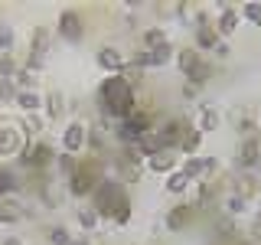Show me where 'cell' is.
<instances>
[{
  "instance_id": "obj_17",
  "label": "cell",
  "mask_w": 261,
  "mask_h": 245,
  "mask_svg": "<svg viewBox=\"0 0 261 245\" xmlns=\"http://www.w3.org/2000/svg\"><path fill=\"white\" fill-rule=\"evenodd\" d=\"M23 216H27V203L13 200V196H7V200H0V223L13 226V223H20Z\"/></svg>"
},
{
  "instance_id": "obj_3",
  "label": "cell",
  "mask_w": 261,
  "mask_h": 245,
  "mask_svg": "<svg viewBox=\"0 0 261 245\" xmlns=\"http://www.w3.org/2000/svg\"><path fill=\"white\" fill-rule=\"evenodd\" d=\"M16 157H20V163H23L27 170H36V174H39V170H49V167H53L59 154H56L46 141H27V144H23V151L16 154Z\"/></svg>"
},
{
  "instance_id": "obj_18",
  "label": "cell",
  "mask_w": 261,
  "mask_h": 245,
  "mask_svg": "<svg viewBox=\"0 0 261 245\" xmlns=\"http://www.w3.org/2000/svg\"><path fill=\"white\" fill-rule=\"evenodd\" d=\"M239 163H242V167H248V170L255 167V163H261V141H258L255 134H251V137H245V141H242Z\"/></svg>"
},
{
  "instance_id": "obj_40",
  "label": "cell",
  "mask_w": 261,
  "mask_h": 245,
  "mask_svg": "<svg viewBox=\"0 0 261 245\" xmlns=\"http://www.w3.org/2000/svg\"><path fill=\"white\" fill-rule=\"evenodd\" d=\"M251 239H261V216H255V223H251Z\"/></svg>"
},
{
  "instance_id": "obj_9",
  "label": "cell",
  "mask_w": 261,
  "mask_h": 245,
  "mask_svg": "<svg viewBox=\"0 0 261 245\" xmlns=\"http://www.w3.org/2000/svg\"><path fill=\"white\" fill-rule=\"evenodd\" d=\"M186 125H190V121L167 118L163 125H157V128H153V134H157V141H160V147H163V151H176V147H179V141H183V131H186Z\"/></svg>"
},
{
  "instance_id": "obj_27",
  "label": "cell",
  "mask_w": 261,
  "mask_h": 245,
  "mask_svg": "<svg viewBox=\"0 0 261 245\" xmlns=\"http://www.w3.org/2000/svg\"><path fill=\"white\" fill-rule=\"evenodd\" d=\"M16 190H20V180H16V174L0 167V200H7V196L16 193Z\"/></svg>"
},
{
  "instance_id": "obj_23",
  "label": "cell",
  "mask_w": 261,
  "mask_h": 245,
  "mask_svg": "<svg viewBox=\"0 0 261 245\" xmlns=\"http://www.w3.org/2000/svg\"><path fill=\"white\" fill-rule=\"evenodd\" d=\"M190 186H193V180L186 177L179 167L173 170V174H167V193H176V196H183L186 190H190Z\"/></svg>"
},
{
  "instance_id": "obj_12",
  "label": "cell",
  "mask_w": 261,
  "mask_h": 245,
  "mask_svg": "<svg viewBox=\"0 0 261 245\" xmlns=\"http://www.w3.org/2000/svg\"><path fill=\"white\" fill-rule=\"evenodd\" d=\"M95 62L101 65L108 76H121V69H124V62H127V59H124V56H121L114 46H101V49L95 53Z\"/></svg>"
},
{
  "instance_id": "obj_30",
  "label": "cell",
  "mask_w": 261,
  "mask_h": 245,
  "mask_svg": "<svg viewBox=\"0 0 261 245\" xmlns=\"http://www.w3.org/2000/svg\"><path fill=\"white\" fill-rule=\"evenodd\" d=\"M75 219H79L82 229H98V212L92 206H79L75 209Z\"/></svg>"
},
{
  "instance_id": "obj_22",
  "label": "cell",
  "mask_w": 261,
  "mask_h": 245,
  "mask_svg": "<svg viewBox=\"0 0 261 245\" xmlns=\"http://www.w3.org/2000/svg\"><path fill=\"white\" fill-rule=\"evenodd\" d=\"M199 144H202V131L196 128V125H186V131H183V141H179V151H186L190 157H196Z\"/></svg>"
},
{
  "instance_id": "obj_35",
  "label": "cell",
  "mask_w": 261,
  "mask_h": 245,
  "mask_svg": "<svg viewBox=\"0 0 261 245\" xmlns=\"http://www.w3.org/2000/svg\"><path fill=\"white\" fill-rule=\"evenodd\" d=\"M20 72V65L13 62V56H0V79H13Z\"/></svg>"
},
{
  "instance_id": "obj_43",
  "label": "cell",
  "mask_w": 261,
  "mask_h": 245,
  "mask_svg": "<svg viewBox=\"0 0 261 245\" xmlns=\"http://www.w3.org/2000/svg\"><path fill=\"white\" fill-rule=\"evenodd\" d=\"M72 245H88V242H85V239H79V242H75V239H72Z\"/></svg>"
},
{
  "instance_id": "obj_4",
  "label": "cell",
  "mask_w": 261,
  "mask_h": 245,
  "mask_svg": "<svg viewBox=\"0 0 261 245\" xmlns=\"http://www.w3.org/2000/svg\"><path fill=\"white\" fill-rule=\"evenodd\" d=\"M147 131H153V121H150V114H147V111H134L130 118H124V121L114 125V134H118V141L124 144V147H130L141 134H147Z\"/></svg>"
},
{
  "instance_id": "obj_15",
  "label": "cell",
  "mask_w": 261,
  "mask_h": 245,
  "mask_svg": "<svg viewBox=\"0 0 261 245\" xmlns=\"http://www.w3.org/2000/svg\"><path fill=\"white\" fill-rule=\"evenodd\" d=\"M144 167L150 174H173L176 170V151H157L153 157L144 160Z\"/></svg>"
},
{
  "instance_id": "obj_29",
  "label": "cell",
  "mask_w": 261,
  "mask_h": 245,
  "mask_svg": "<svg viewBox=\"0 0 261 245\" xmlns=\"http://www.w3.org/2000/svg\"><path fill=\"white\" fill-rule=\"evenodd\" d=\"M43 131V121L36 118V114H27V118L20 121V134L27 137V141H33V134H39Z\"/></svg>"
},
{
  "instance_id": "obj_10",
  "label": "cell",
  "mask_w": 261,
  "mask_h": 245,
  "mask_svg": "<svg viewBox=\"0 0 261 245\" xmlns=\"http://www.w3.org/2000/svg\"><path fill=\"white\" fill-rule=\"evenodd\" d=\"M56 30H59V36L65 39V43H79V39L85 36V20H82L79 10H62Z\"/></svg>"
},
{
  "instance_id": "obj_37",
  "label": "cell",
  "mask_w": 261,
  "mask_h": 245,
  "mask_svg": "<svg viewBox=\"0 0 261 245\" xmlns=\"http://www.w3.org/2000/svg\"><path fill=\"white\" fill-rule=\"evenodd\" d=\"M111 223H114V226H127V223H130V200H127V203H121V206L114 209Z\"/></svg>"
},
{
  "instance_id": "obj_42",
  "label": "cell",
  "mask_w": 261,
  "mask_h": 245,
  "mask_svg": "<svg viewBox=\"0 0 261 245\" xmlns=\"http://www.w3.org/2000/svg\"><path fill=\"white\" fill-rule=\"evenodd\" d=\"M4 245H23V239H16V235H10V239H4Z\"/></svg>"
},
{
  "instance_id": "obj_38",
  "label": "cell",
  "mask_w": 261,
  "mask_h": 245,
  "mask_svg": "<svg viewBox=\"0 0 261 245\" xmlns=\"http://www.w3.org/2000/svg\"><path fill=\"white\" fill-rule=\"evenodd\" d=\"M242 16L248 23H255V27H261V4H245L242 7Z\"/></svg>"
},
{
  "instance_id": "obj_28",
  "label": "cell",
  "mask_w": 261,
  "mask_h": 245,
  "mask_svg": "<svg viewBox=\"0 0 261 245\" xmlns=\"http://www.w3.org/2000/svg\"><path fill=\"white\" fill-rule=\"evenodd\" d=\"M16 46V36H13V27L7 20H0V56H10Z\"/></svg>"
},
{
  "instance_id": "obj_24",
  "label": "cell",
  "mask_w": 261,
  "mask_h": 245,
  "mask_svg": "<svg viewBox=\"0 0 261 245\" xmlns=\"http://www.w3.org/2000/svg\"><path fill=\"white\" fill-rule=\"evenodd\" d=\"M222 39H219V33H216V27H202V30H196V49H216Z\"/></svg>"
},
{
  "instance_id": "obj_5",
  "label": "cell",
  "mask_w": 261,
  "mask_h": 245,
  "mask_svg": "<svg viewBox=\"0 0 261 245\" xmlns=\"http://www.w3.org/2000/svg\"><path fill=\"white\" fill-rule=\"evenodd\" d=\"M98 180H101V177H98V167H95L92 160H82L79 170H75L69 180H65V186H69L72 196H88V193H95Z\"/></svg>"
},
{
  "instance_id": "obj_33",
  "label": "cell",
  "mask_w": 261,
  "mask_h": 245,
  "mask_svg": "<svg viewBox=\"0 0 261 245\" xmlns=\"http://www.w3.org/2000/svg\"><path fill=\"white\" fill-rule=\"evenodd\" d=\"M196 59H199V53H196V49H190V46L179 49V53H176V65H179V72H190Z\"/></svg>"
},
{
  "instance_id": "obj_21",
  "label": "cell",
  "mask_w": 261,
  "mask_h": 245,
  "mask_svg": "<svg viewBox=\"0 0 261 245\" xmlns=\"http://www.w3.org/2000/svg\"><path fill=\"white\" fill-rule=\"evenodd\" d=\"M43 108H46V118H49V121H59L62 114H65V95H62V92L43 95Z\"/></svg>"
},
{
  "instance_id": "obj_16",
  "label": "cell",
  "mask_w": 261,
  "mask_h": 245,
  "mask_svg": "<svg viewBox=\"0 0 261 245\" xmlns=\"http://www.w3.org/2000/svg\"><path fill=\"white\" fill-rule=\"evenodd\" d=\"M183 79H186V85H190V88H199V85H206V82L212 79V62L199 56V59L193 62V69H190V72H183Z\"/></svg>"
},
{
  "instance_id": "obj_14",
  "label": "cell",
  "mask_w": 261,
  "mask_h": 245,
  "mask_svg": "<svg viewBox=\"0 0 261 245\" xmlns=\"http://www.w3.org/2000/svg\"><path fill=\"white\" fill-rule=\"evenodd\" d=\"M239 23H242V10H235V7L222 4V13H219V20H216V33H219V39H222V36H232V33L239 30Z\"/></svg>"
},
{
  "instance_id": "obj_26",
  "label": "cell",
  "mask_w": 261,
  "mask_h": 245,
  "mask_svg": "<svg viewBox=\"0 0 261 245\" xmlns=\"http://www.w3.org/2000/svg\"><path fill=\"white\" fill-rule=\"evenodd\" d=\"M79 163H82L79 157H72V154H65V151H62L59 157H56V170H59V177H62V180H69V177L79 170Z\"/></svg>"
},
{
  "instance_id": "obj_32",
  "label": "cell",
  "mask_w": 261,
  "mask_h": 245,
  "mask_svg": "<svg viewBox=\"0 0 261 245\" xmlns=\"http://www.w3.org/2000/svg\"><path fill=\"white\" fill-rule=\"evenodd\" d=\"M46 239H49V245H72V235H69L65 226H53L46 232Z\"/></svg>"
},
{
  "instance_id": "obj_8",
  "label": "cell",
  "mask_w": 261,
  "mask_h": 245,
  "mask_svg": "<svg viewBox=\"0 0 261 245\" xmlns=\"http://www.w3.org/2000/svg\"><path fill=\"white\" fill-rule=\"evenodd\" d=\"M62 147H65V154H72V157H79L82 151L88 147V125L85 121H69L62 131Z\"/></svg>"
},
{
  "instance_id": "obj_2",
  "label": "cell",
  "mask_w": 261,
  "mask_h": 245,
  "mask_svg": "<svg viewBox=\"0 0 261 245\" xmlns=\"http://www.w3.org/2000/svg\"><path fill=\"white\" fill-rule=\"evenodd\" d=\"M121 203H127L124 183L114 180V177H101V180H98V186H95V193H92V209L98 212V219H108V223H111L114 209H118Z\"/></svg>"
},
{
  "instance_id": "obj_1",
  "label": "cell",
  "mask_w": 261,
  "mask_h": 245,
  "mask_svg": "<svg viewBox=\"0 0 261 245\" xmlns=\"http://www.w3.org/2000/svg\"><path fill=\"white\" fill-rule=\"evenodd\" d=\"M98 108L108 121H124L137 111V98H134V88L127 85L121 76H108L98 85Z\"/></svg>"
},
{
  "instance_id": "obj_36",
  "label": "cell",
  "mask_w": 261,
  "mask_h": 245,
  "mask_svg": "<svg viewBox=\"0 0 261 245\" xmlns=\"http://www.w3.org/2000/svg\"><path fill=\"white\" fill-rule=\"evenodd\" d=\"M141 72H144V69H137V65H130V62H124V69H121V79H124L127 85L134 88L137 82H141Z\"/></svg>"
},
{
  "instance_id": "obj_13",
  "label": "cell",
  "mask_w": 261,
  "mask_h": 245,
  "mask_svg": "<svg viewBox=\"0 0 261 245\" xmlns=\"http://www.w3.org/2000/svg\"><path fill=\"white\" fill-rule=\"evenodd\" d=\"M193 216H196L193 203H176V206L167 212V229L170 232H183V229L193 223Z\"/></svg>"
},
{
  "instance_id": "obj_39",
  "label": "cell",
  "mask_w": 261,
  "mask_h": 245,
  "mask_svg": "<svg viewBox=\"0 0 261 245\" xmlns=\"http://www.w3.org/2000/svg\"><path fill=\"white\" fill-rule=\"evenodd\" d=\"M13 98H16L13 79H0V102H13Z\"/></svg>"
},
{
  "instance_id": "obj_11",
  "label": "cell",
  "mask_w": 261,
  "mask_h": 245,
  "mask_svg": "<svg viewBox=\"0 0 261 245\" xmlns=\"http://www.w3.org/2000/svg\"><path fill=\"white\" fill-rule=\"evenodd\" d=\"M23 151V134L10 118H0V157H13Z\"/></svg>"
},
{
  "instance_id": "obj_25",
  "label": "cell",
  "mask_w": 261,
  "mask_h": 245,
  "mask_svg": "<svg viewBox=\"0 0 261 245\" xmlns=\"http://www.w3.org/2000/svg\"><path fill=\"white\" fill-rule=\"evenodd\" d=\"M144 49H157V46H167L170 39H167V30L163 27H150V30H144Z\"/></svg>"
},
{
  "instance_id": "obj_34",
  "label": "cell",
  "mask_w": 261,
  "mask_h": 245,
  "mask_svg": "<svg viewBox=\"0 0 261 245\" xmlns=\"http://www.w3.org/2000/svg\"><path fill=\"white\" fill-rule=\"evenodd\" d=\"M232 118H239V131H245V134L251 137V131H255V111H251V108H245L239 114L232 111Z\"/></svg>"
},
{
  "instance_id": "obj_31",
  "label": "cell",
  "mask_w": 261,
  "mask_h": 245,
  "mask_svg": "<svg viewBox=\"0 0 261 245\" xmlns=\"http://www.w3.org/2000/svg\"><path fill=\"white\" fill-rule=\"evenodd\" d=\"M245 209H248V200L239 196V193H228V200H225V212H228V216H242Z\"/></svg>"
},
{
  "instance_id": "obj_19",
  "label": "cell",
  "mask_w": 261,
  "mask_h": 245,
  "mask_svg": "<svg viewBox=\"0 0 261 245\" xmlns=\"http://www.w3.org/2000/svg\"><path fill=\"white\" fill-rule=\"evenodd\" d=\"M16 108H20L23 114H36L39 108H43V95L36 92V88H30V92H16Z\"/></svg>"
},
{
  "instance_id": "obj_41",
  "label": "cell",
  "mask_w": 261,
  "mask_h": 245,
  "mask_svg": "<svg viewBox=\"0 0 261 245\" xmlns=\"http://www.w3.org/2000/svg\"><path fill=\"white\" fill-rule=\"evenodd\" d=\"M212 53H216V56H222V59H225V56H228V43H219L216 49H212Z\"/></svg>"
},
{
  "instance_id": "obj_6",
  "label": "cell",
  "mask_w": 261,
  "mask_h": 245,
  "mask_svg": "<svg viewBox=\"0 0 261 245\" xmlns=\"http://www.w3.org/2000/svg\"><path fill=\"white\" fill-rule=\"evenodd\" d=\"M46 53H49V30L46 27H36L30 36V53H27V65L23 69L30 72H39L46 65Z\"/></svg>"
},
{
  "instance_id": "obj_20",
  "label": "cell",
  "mask_w": 261,
  "mask_h": 245,
  "mask_svg": "<svg viewBox=\"0 0 261 245\" xmlns=\"http://www.w3.org/2000/svg\"><path fill=\"white\" fill-rule=\"evenodd\" d=\"M219 121H222L219 108H212V105H202V108H199V118H196V128H199L202 134H212V131L219 128Z\"/></svg>"
},
{
  "instance_id": "obj_7",
  "label": "cell",
  "mask_w": 261,
  "mask_h": 245,
  "mask_svg": "<svg viewBox=\"0 0 261 245\" xmlns=\"http://www.w3.org/2000/svg\"><path fill=\"white\" fill-rule=\"evenodd\" d=\"M179 170H183L193 183H209V180L216 177V170H219V160L216 157H186Z\"/></svg>"
}]
</instances>
